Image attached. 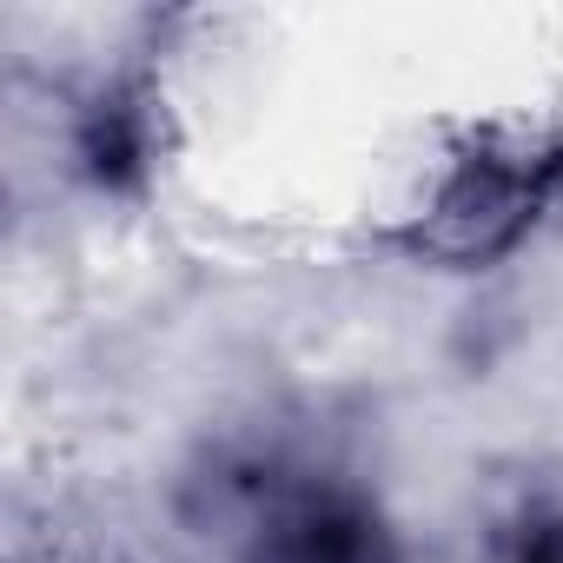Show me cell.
I'll use <instances>...</instances> for the list:
<instances>
[{"label": "cell", "instance_id": "obj_1", "mask_svg": "<svg viewBox=\"0 0 563 563\" xmlns=\"http://www.w3.org/2000/svg\"><path fill=\"white\" fill-rule=\"evenodd\" d=\"M206 523L239 537V563H398L385 517L325 477H292L272 464H219Z\"/></svg>", "mask_w": 563, "mask_h": 563}, {"label": "cell", "instance_id": "obj_2", "mask_svg": "<svg viewBox=\"0 0 563 563\" xmlns=\"http://www.w3.org/2000/svg\"><path fill=\"white\" fill-rule=\"evenodd\" d=\"M550 173L556 159L543 153H523V146H477L451 166V179L438 186V199L424 206V225H418V245L438 258V265H490L504 258L543 192H550Z\"/></svg>", "mask_w": 563, "mask_h": 563}, {"label": "cell", "instance_id": "obj_3", "mask_svg": "<svg viewBox=\"0 0 563 563\" xmlns=\"http://www.w3.org/2000/svg\"><path fill=\"white\" fill-rule=\"evenodd\" d=\"M80 159H87L93 179L126 186V179L140 173V126H133V113H126V107H100V113L87 120V133H80Z\"/></svg>", "mask_w": 563, "mask_h": 563}, {"label": "cell", "instance_id": "obj_4", "mask_svg": "<svg viewBox=\"0 0 563 563\" xmlns=\"http://www.w3.org/2000/svg\"><path fill=\"white\" fill-rule=\"evenodd\" d=\"M517 563H563V523H543L530 543H523V556Z\"/></svg>", "mask_w": 563, "mask_h": 563}]
</instances>
